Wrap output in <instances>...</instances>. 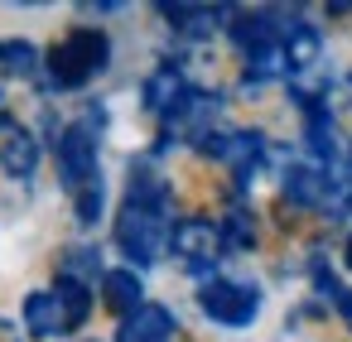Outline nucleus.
Wrapping results in <instances>:
<instances>
[{"instance_id":"1","label":"nucleus","mask_w":352,"mask_h":342,"mask_svg":"<svg viewBox=\"0 0 352 342\" xmlns=\"http://www.w3.org/2000/svg\"><path fill=\"white\" fill-rule=\"evenodd\" d=\"M58 169H63L68 188L78 193L82 222H92L97 207H102V174H97V145H92V130H87V126H73V130L63 135V145H58Z\"/></svg>"},{"instance_id":"2","label":"nucleus","mask_w":352,"mask_h":342,"mask_svg":"<svg viewBox=\"0 0 352 342\" xmlns=\"http://www.w3.org/2000/svg\"><path fill=\"white\" fill-rule=\"evenodd\" d=\"M116 241H121V251H126L131 260H140V265H150V260L164 251V217H160V203H155L150 193H135V188H131V203H126V212H121V222H116Z\"/></svg>"},{"instance_id":"3","label":"nucleus","mask_w":352,"mask_h":342,"mask_svg":"<svg viewBox=\"0 0 352 342\" xmlns=\"http://www.w3.org/2000/svg\"><path fill=\"white\" fill-rule=\"evenodd\" d=\"M102 68H107V39L92 34V30H78V34L58 39L54 54H49V73H54L58 87H82Z\"/></svg>"},{"instance_id":"4","label":"nucleus","mask_w":352,"mask_h":342,"mask_svg":"<svg viewBox=\"0 0 352 342\" xmlns=\"http://www.w3.org/2000/svg\"><path fill=\"white\" fill-rule=\"evenodd\" d=\"M87 304H92V294H87L78 280L63 275L49 294H34V299H30L25 318H30L34 332H68V328H78V323L87 318Z\"/></svg>"},{"instance_id":"5","label":"nucleus","mask_w":352,"mask_h":342,"mask_svg":"<svg viewBox=\"0 0 352 342\" xmlns=\"http://www.w3.org/2000/svg\"><path fill=\"white\" fill-rule=\"evenodd\" d=\"M203 308H208V318L241 328L256 318V289H246L236 280H212V284H203Z\"/></svg>"},{"instance_id":"6","label":"nucleus","mask_w":352,"mask_h":342,"mask_svg":"<svg viewBox=\"0 0 352 342\" xmlns=\"http://www.w3.org/2000/svg\"><path fill=\"white\" fill-rule=\"evenodd\" d=\"M174 337V318L160 308V304H140L121 318V332L116 342H169Z\"/></svg>"},{"instance_id":"7","label":"nucleus","mask_w":352,"mask_h":342,"mask_svg":"<svg viewBox=\"0 0 352 342\" xmlns=\"http://www.w3.org/2000/svg\"><path fill=\"white\" fill-rule=\"evenodd\" d=\"M107 304L126 318L131 308H140V284H135V275L131 270H111L107 275Z\"/></svg>"},{"instance_id":"8","label":"nucleus","mask_w":352,"mask_h":342,"mask_svg":"<svg viewBox=\"0 0 352 342\" xmlns=\"http://www.w3.org/2000/svg\"><path fill=\"white\" fill-rule=\"evenodd\" d=\"M347 270H352V241H347Z\"/></svg>"}]
</instances>
